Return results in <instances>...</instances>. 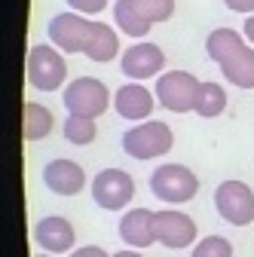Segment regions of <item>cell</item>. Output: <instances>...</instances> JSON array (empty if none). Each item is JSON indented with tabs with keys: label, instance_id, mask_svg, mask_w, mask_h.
<instances>
[{
	"label": "cell",
	"instance_id": "obj_1",
	"mask_svg": "<svg viewBox=\"0 0 254 257\" xmlns=\"http://www.w3.org/2000/svg\"><path fill=\"white\" fill-rule=\"evenodd\" d=\"M25 77L37 92H58L61 86H68V61L58 46L34 43L25 58Z\"/></svg>",
	"mask_w": 254,
	"mask_h": 257
},
{
	"label": "cell",
	"instance_id": "obj_2",
	"mask_svg": "<svg viewBox=\"0 0 254 257\" xmlns=\"http://www.w3.org/2000/svg\"><path fill=\"white\" fill-rule=\"evenodd\" d=\"M150 193L166 205H184L199 193V178L181 163H163L150 175Z\"/></svg>",
	"mask_w": 254,
	"mask_h": 257
},
{
	"label": "cell",
	"instance_id": "obj_3",
	"mask_svg": "<svg viewBox=\"0 0 254 257\" xmlns=\"http://www.w3.org/2000/svg\"><path fill=\"white\" fill-rule=\"evenodd\" d=\"M175 147V132L169 128V122L160 119H144L138 125H132L122 135V150L132 159H160Z\"/></svg>",
	"mask_w": 254,
	"mask_h": 257
},
{
	"label": "cell",
	"instance_id": "obj_4",
	"mask_svg": "<svg viewBox=\"0 0 254 257\" xmlns=\"http://www.w3.org/2000/svg\"><path fill=\"white\" fill-rule=\"evenodd\" d=\"M61 104H65V110L74 113V116L98 119L110 107V89L95 77H77V80H71L65 86V92H61Z\"/></svg>",
	"mask_w": 254,
	"mask_h": 257
},
{
	"label": "cell",
	"instance_id": "obj_5",
	"mask_svg": "<svg viewBox=\"0 0 254 257\" xmlns=\"http://www.w3.org/2000/svg\"><path fill=\"white\" fill-rule=\"evenodd\" d=\"M199 80L190 71H166L156 77L153 95L166 110L172 113H190L196 107V95H199Z\"/></svg>",
	"mask_w": 254,
	"mask_h": 257
},
{
	"label": "cell",
	"instance_id": "obj_6",
	"mask_svg": "<svg viewBox=\"0 0 254 257\" xmlns=\"http://www.w3.org/2000/svg\"><path fill=\"white\" fill-rule=\"evenodd\" d=\"M214 208L233 227H248L254 223V190L245 181H220L214 190Z\"/></svg>",
	"mask_w": 254,
	"mask_h": 257
},
{
	"label": "cell",
	"instance_id": "obj_7",
	"mask_svg": "<svg viewBox=\"0 0 254 257\" xmlns=\"http://www.w3.org/2000/svg\"><path fill=\"white\" fill-rule=\"evenodd\" d=\"M135 196V181L122 169H101L92 181V199L104 211H122L129 208Z\"/></svg>",
	"mask_w": 254,
	"mask_h": 257
},
{
	"label": "cell",
	"instance_id": "obj_8",
	"mask_svg": "<svg viewBox=\"0 0 254 257\" xmlns=\"http://www.w3.org/2000/svg\"><path fill=\"white\" fill-rule=\"evenodd\" d=\"M89 34H92V19L83 16V13H58V16H52L49 25H46L49 43L58 46L61 52H68V55L86 52Z\"/></svg>",
	"mask_w": 254,
	"mask_h": 257
},
{
	"label": "cell",
	"instance_id": "obj_9",
	"mask_svg": "<svg viewBox=\"0 0 254 257\" xmlns=\"http://www.w3.org/2000/svg\"><path fill=\"white\" fill-rule=\"evenodd\" d=\"M199 230H196V220L178 211V208H163L156 211V245L172 248V251H184V248H193Z\"/></svg>",
	"mask_w": 254,
	"mask_h": 257
},
{
	"label": "cell",
	"instance_id": "obj_10",
	"mask_svg": "<svg viewBox=\"0 0 254 257\" xmlns=\"http://www.w3.org/2000/svg\"><path fill=\"white\" fill-rule=\"evenodd\" d=\"M119 68H122V74L129 77L132 83H144L150 77H160L163 74V68H166V52L156 46V43H150V40H138V43H132L129 49L122 52Z\"/></svg>",
	"mask_w": 254,
	"mask_h": 257
},
{
	"label": "cell",
	"instance_id": "obj_11",
	"mask_svg": "<svg viewBox=\"0 0 254 257\" xmlns=\"http://www.w3.org/2000/svg\"><path fill=\"white\" fill-rule=\"evenodd\" d=\"M34 242L46 251V254H71L77 245V233L74 223L61 214H46L37 220L34 227Z\"/></svg>",
	"mask_w": 254,
	"mask_h": 257
},
{
	"label": "cell",
	"instance_id": "obj_12",
	"mask_svg": "<svg viewBox=\"0 0 254 257\" xmlns=\"http://www.w3.org/2000/svg\"><path fill=\"white\" fill-rule=\"evenodd\" d=\"M43 184L49 193L55 196H77V193L86 187V172L80 163L74 159H49L43 166Z\"/></svg>",
	"mask_w": 254,
	"mask_h": 257
},
{
	"label": "cell",
	"instance_id": "obj_13",
	"mask_svg": "<svg viewBox=\"0 0 254 257\" xmlns=\"http://www.w3.org/2000/svg\"><path fill=\"white\" fill-rule=\"evenodd\" d=\"M119 239L135 251H144V248L156 245V211L129 208L119 217Z\"/></svg>",
	"mask_w": 254,
	"mask_h": 257
},
{
	"label": "cell",
	"instance_id": "obj_14",
	"mask_svg": "<svg viewBox=\"0 0 254 257\" xmlns=\"http://www.w3.org/2000/svg\"><path fill=\"white\" fill-rule=\"evenodd\" d=\"M113 107H116V113H119L122 119H129V122H144V119L153 113V107H156V95H153L147 86H141V83H125V86H119L116 95H113Z\"/></svg>",
	"mask_w": 254,
	"mask_h": 257
},
{
	"label": "cell",
	"instance_id": "obj_15",
	"mask_svg": "<svg viewBox=\"0 0 254 257\" xmlns=\"http://www.w3.org/2000/svg\"><path fill=\"white\" fill-rule=\"evenodd\" d=\"M89 61L95 64H107L119 55V37L116 31L107 25V22H92V34H89V43H86V52H83Z\"/></svg>",
	"mask_w": 254,
	"mask_h": 257
},
{
	"label": "cell",
	"instance_id": "obj_16",
	"mask_svg": "<svg viewBox=\"0 0 254 257\" xmlns=\"http://www.w3.org/2000/svg\"><path fill=\"white\" fill-rule=\"evenodd\" d=\"M227 83L239 86V89H254V46H242L239 52H233L224 64H217Z\"/></svg>",
	"mask_w": 254,
	"mask_h": 257
},
{
	"label": "cell",
	"instance_id": "obj_17",
	"mask_svg": "<svg viewBox=\"0 0 254 257\" xmlns=\"http://www.w3.org/2000/svg\"><path fill=\"white\" fill-rule=\"evenodd\" d=\"M245 46V37L239 34L236 28H214L211 34L205 37V52L214 64H224L233 52H239Z\"/></svg>",
	"mask_w": 254,
	"mask_h": 257
},
{
	"label": "cell",
	"instance_id": "obj_18",
	"mask_svg": "<svg viewBox=\"0 0 254 257\" xmlns=\"http://www.w3.org/2000/svg\"><path fill=\"white\" fill-rule=\"evenodd\" d=\"M52 125H55V116L49 107L37 104V101H28L25 104V113H22V135L25 141H40L52 132Z\"/></svg>",
	"mask_w": 254,
	"mask_h": 257
},
{
	"label": "cell",
	"instance_id": "obj_19",
	"mask_svg": "<svg viewBox=\"0 0 254 257\" xmlns=\"http://www.w3.org/2000/svg\"><path fill=\"white\" fill-rule=\"evenodd\" d=\"M113 22H116V28L122 31L125 37H135V40L147 37L150 28H153V25L135 10L132 0H116V4H113Z\"/></svg>",
	"mask_w": 254,
	"mask_h": 257
},
{
	"label": "cell",
	"instance_id": "obj_20",
	"mask_svg": "<svg viewBox=\"0 0 254 257\" xmlns=\"http://www.w3.org/2000/svg\"><path fill=\"white\" fill-rule=\"evenodd\" d=\"M202 119H214L227 110V89L217 83H202L199 95H196V107H193Z\"/></svg>",
	"mask_w": 254,
	"mask_h": 257
},
{
	"label": "cell",
	"instance_id": "obj_21",
	"mask_svg": "<svg viewBox=\"0 0 254 257\" xmlns=\"http://www.w3.org/2000/svg\"><path fill=\"white\" fill-rule=\"evenodd\" d=\"M65 138L71 144H77V147H86V144H92L95 138H98V125H95V119H89V116L68 113V119H65Z\"/></svg>",
	"mask_w": 254,
	"mask_h": 257
},
{
	"label": "cell",
	"instance_id": "obj_22",
	"mask_svg": "<svg viewBox=\"0 0 254 257\" xmlns=\"http://www.w3.org/2000/svg\"><path fill=\"white\" fill-rule=\"evenodd\" d=\"M135 10L150 22V25H160V22H169L175 16V0H132Z\"/></svg>",
	"mask_w": 254,
	"mask_h": 257
},
{
	"label": "cell",
	"instance_id": "obj_23",
	"mask_svg": "<svg viewBox=\"0 0 254 257\" xmlns=\"http://www.w3.org/2000/svg\"><path fill=\"white\" fill-rule=\"evenodd\" d=\"M190 257H233V242L224 236H205L193 245Z\"/></svg>",
	"mask_w": 254,
	"mask_h": 257
},
{
	"label": "cell",
	"instance_id": "obj_24",
	"mask_svg": "<svg viewBox=\"0 0 254 257\" xmlns=\"http://www.w3.org/2000/svg\"><path fill=\"white\" fill-rule=\"evenodd\" d=\"M107 4H110V0H68V7H71L74 13H83V16H95V13H101Z\"/></svg>",
	"mask_w": 254,
	"mask_h": 257
},
{
	"label": "cell",
	"instance_id": "obj_25",
	"mask_svg": "<svg viewBox=\"0 0 254 257\" xmlns=\"http://www.w3.org/2000/svg\"><path fill=\"white\" fill-rule=\"evenodd\" d=\"M71 257H110V254L104 248H98V245H83V248H74Z\"/></svg>",
	"mask_w": 254,
	"mask_h": 257
},
{
	"label": "cell",
	"instance_id": "obj_26",
	"mask_svg": "<svg viewBox=\"0 0 254 257\" xmlns=\"http://www.w3.org/2000/svg\"><path fill=\"white\" fill-rule=\"evenodd\" d=\"M224 7L233 10V13H254V0H224Z\"/></svg>",
	"mask_w": 254,
	"mask_h": 257
},
{
	"label": "cell",
	"instance_id": "obj_27",
	"mask_svg": "<svg viewBox=\"0 0 254 257\" xmlns=\"http://www.w3.org/2000/svg\"><path fill=\"white\" fill-rule=\"evenodd\" d=\"M242 34H245V40H248V43L254 46V13H251V16L245 19V25H242Z\"/></svg>",
	"mask_w": 254,
	"mask_h": 257
},
{
	"label": "cell",
	"instance_id": "obj_28",
	"mask_svg": "<svg viewBox=\"0 0 254 257\" xmlns=\"http://www.w3.org/2000/svg\"><path fill=\"white\" fill-rule=\"evenodd\" d=\"M110 257H144V254L135 251V248H129V251H116V254H110Z\"/></svg>",
	"mask_w": 254,
	"mask_h": 257
},
{
	"label": "cell",
	"instance_id": "obj_29",
	"mask_svg": "<svg viewBox=\"0 0 254 257\" xmlns=\"http://www.w3.org/2000/svg\"><path fill=\"white\" fill-rule=\"evenodd\" d=\"M37 257H55V254H37Z\"/></svg>",
	"mask_w": 254,
	"mask_h": 257
}]
</instances>
